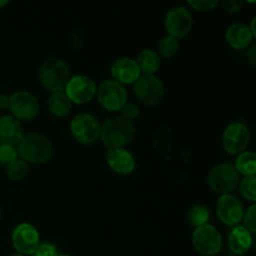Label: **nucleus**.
<instances>
[{"instance_id": "obj_10", "label": "nucleus", "mask_w": 256, "mask_h": 256, "mask_svg": "<svg viewBox=\"0 0 256 256\" xmlns=\"http://www.w3.org/2000/svg\"><path fill=\"white\" fill-rule=\"evenodd\" d=\"M222 148L232 155H239L246 152L250 142V132L242 122H232L222 132Z\"/></svg>"}, {"instance_id": "obj_35", "label": "nucleus", "mask_w": 256, "mask_h": 256, "mask_svg": "<svg viewBox=\"0 0 256 256\" xmlns=\"http://www.w3.org/2000/svg\"><path fill=\"white\" fill-rule=\"evenodd\" d=\"M8 4V2L6 0H2V2H0V8L2 6H4V5H6Z\"/></svg>"}, {"instance_id": "obj_4", "label": "nucleus", "mask_w": 256, "mask_h": 256, "mask_svg": "<svg viewBox=\"0 0 256 256\" xmlns=\"http://www.w3.org/2000/svg\"><path fill=\"white\" fill-rule=\"evenodd\" d=\"M208 182L212 192L219 194H232L240 182V174L229 162H222L212 168L208 174Z\"/></svg>"}, {"instance_id": "obj_5", "label": "nucleus", "mask_w": 256, "mask_h": 256, "mask_svg": "<svg viewBox=\"0 0 256 256\" xmlns=\"http://www.w3.org/2000/svg\"><path fill=\"white\" fill-rule=\"evenodd\" d=\"M192 245L199 254L214 256L222 249V236L219 230L212 224L195 228L192 232Z\"/></svg>"}, {"instance_id": "obj_15", "label": "nucleus", "mask_w": 256, "mask_h": 256, "mask_svg": "<svg viewBox=\"0 0 256 256\" xmlns=\"http://www.w3.org/2000/svg\"><path fill=\"white\" fill-rule=\"evenodd\" d=\"M112 75L114 78L112 80L118 82L119 84L125 85L134 84L142 76V72L138 66L136 60L129 56H124L119 58L112 62Z\"/></svg>"}, {"instance_id": "obj_11", "label": "nucleus", "mask_w": 256, "mask_h": 256, "mask_svg": "<svg viewBox=\"0 0 256 256\" xmlns=\"http://www.w3.org/2000/svg\"><path fill=\"white\" fill-rule=\"evenodd\" d=\"M12 246L18 254L25 256L32 255L40 245V234L35 226L29 222H22L12 234Z\"/></svg>"}, {"instance_id": "obj_2", "label": "nucleus", "mask_w": 256, "mask_h": 256, "mask_svg": "<svg viewBox=\"0 0 256 256\" xmlns=\"http://www.w3.org/2000/svg\"><path fill=\"white\" fill-rule=\"evenodd\" d=\"M18 158L28 164H42L52 156V144L45 135L29 132L16 145Z\"/></svg>"}, {"instance_id": "obj_20", "label": "nucleus", "mask_w": 256, "mask_h": 256, "mask_svg": "<svg viewBox=\"0 0 256 256\" xmlns=\"http://www.w3.org/2000/svg\"><path fill=\"white\" fill-rule=\"evenodd\" d=\"M136 64L142 75H155V72L159 70L162 60L160 55L155 50L144 49L138 56Z\"/></svg>"}, {"instance_id": "obj_13", "label": "nucleus", "mask_w": 256, "mask_h": 256, "mask_svg": "<svg viewBox=\"0 0 256 256\" xmlns=\"http://www.w3.org/2000/svg\"><path fill=\"white\" fill-rule=\"evenodd\" d=\"M165 29L168 35L178 40L185 38L192 29V15L185 6H175L165 16Z\"/></svg>"}, {"instance_id": "obj_9", "label": "nucleus", "mask_w": 256, "mask_h": 256, "mask_svg": "<svg viewBox=\"0 0 256 256\" xmlns=\"http://www.w3.org/2000/svg\"><path fill=\"white\" fill-rule=\"evenodd\" d=\"M9 110L18 120H32L40 110L39 100L26 90H19L9 96Z\"/></svg>"}, {"instance_id": "obj_26", "label": "nucleus", "mask_w": 256, "mask_h": 256, "mask_svg": "<svg viewBox=\"0 0 256 256\" xmlns=\"http://www.w3.org/2000/svg\"><path fill=\"white\" fill-rule=\"evenodd\" d=\"M240 192L242 196L249 202H256V178L255 176H246L239 182Z\"/></svg>"}, {"instance_id": "obj_34", "label": "nucleus", "mask_w": 256, "mask_h": 256, "mask_svg": "<svg viewBox=\"0 0 256 256\" xmlns=\"http://www.w3.org/2000/svg\"><path fill=\"white\" fill-rule=\"evenodd\" d=\"M9 109V96L5 94H0V112Z\"/></svg>"}, {"instance_id": "obj_3", "label": "nucleus", "mask_w": 256, "mask_h": 256, "mask_svg": "<svg viewBox=\"0 0 256 256\" xmlns=\"http://www.w3.org/2000/svg\"><path fill=\"white\" fill-rule=\"evenodd\" d=\"M39 79L42 86L52 94L64 92L70 79L69 65L60 58H49L40 66Z\"/></svg>"}, {"instance_id": "obj_25", "label": "nucleus", "mask_w": 256, "mask_h": 256, "mask_svg": "<svg viewBox=\"0 0 256 256\" xmlns=\"http://www.w3.org/2000/svg\"><path fill=\"white\" fill-rule=\"evenodd\" d=\"M188 218H189L190 222H192L195 228L206 225L209 224L210 219L209 209L202 206V205H194V206L189 210V212H188Z\"/></svg>"}, {"instance_id": "obj_27", "label": "nucleus", "mask_w": 256, "mask_h": 256, "mask_svg": "<svg viewBox=\"0 0 256 256\" xmlns=\"http://www.w3.org/2000/svg\"><path fill=\"white\" fill-rule=\"evenodd\" d=\"M242 222H244L242 226H244L245 229L249 230L252 234H254L256 232V205L255 204H252V206L248 208L246 212H244Z\"/></svg>"}, {"instance_id": "obj_14", "label": "nucleus", "mask_w": 256, "mask_h": 256, "mask_svg": "<svg viewBox=\"0 0 256 256\" xmlns=\"http://www.w3.org/2000/svg\"><path fill=\"white\" fill-rule=\"evenodd\" d=\"M216 214L222 224L228 226H238L242 220L244 206L242 202L232 194H225L216 202Z\"/></svg>"}, {"instance_id": "obj_30", "label": "nucleus", "mask_w": 256, "mask_h": 256, "mask_svg": "<svg viewBox=\"0 0 256 256\" xmlns=\"http://www.w3.org/2000/svg\"><path fill=\"white\" fill-rule=\"evenodd\" d=\"M188 5L198 12H208L218 5V0H189Z\"/></svg>"}, {"instance_id": "obj_8", "label": "nucleus", "mask_w": 256, "mask_h": 256, "mask_svg": "<svg viewBox=\"0 0 256 256\" xmlns=\"http://www.w3.org/2000/svg\"><path fill=\"white\" fill-rule=\"evenodd\" d=\"M98 102L109 112H119L128 102V92L124 85L112 79L104 80L96 90Z\"/></svg>"}, {"instance_id": "obj_19", "label": "nucleus", "mask_w": 256, "mask_h": 256, "mask_svg": "<svg viewBox=\"0 0 256 256\" xmlns=\"http://www.w3.org/2000/svg\"><path fill=\"white\" fill-rule=\"evenodd\" d=\"M252 234L242 225L234 226L229 234V248L234 254L242 255L252 249Z\"/></svg>"}, {"instance_id": "obj_29", "label": "nucleus", "mask_w": 256, "mask_h": 256, "mask_svg": "<svg viewBox=\"0 0 256 256\" xmlns=\"http://www.w3.org/2000/svg\"><path fill=\"white\" fill-rule=\"evenodd\" d=\"M119 112H120V116H122L126 120H130V122L135 120L140 115V109L138 108V105L134 104V102H125L124 106H122Z\"/></svg>"}, {"instance_id": "obj_28", "label": "nucleus", "mask_w": 256, "mask_h": 256, "mask_svg": "<svg viewBox=\"0 0 256 256\" xmlns=\"http://www.w3.org/2000/svg\"><path fill=\"white\" fill-rule=\"evenodd\" d=\"M18 158V152L15 146L0 144V165H9L12 160Z\"/></svg>"}, {"instance_id": "obj_1", "label": "nucleus", "mask_w": 256, "mask_h": 256, "mask_svg": "<svg viewBox=\"0 0 256 256\" xmlns=\"http://www.w3.org/2000/svg\"><path fill=\"white\" fill-rule=\"evenodd\" d=\"M136 129L134 122L120 115L108 118L100 129V139L109 150L124 149L134 140Z\"/></svg>"}, {"instance_id": "obj_21", "label": "nucleus", "mask_w": 256, "mask_h": 256, "mask_svg": "<svg viewBox=\"0 0 256 256\" xmlns=\"http://www.w3.org/2000/svg\"><path fill=\"white\" fill-rule=\"evenodd\" d=\"M49 110L54 116L58 118H65L69 115L70 110H72V102L65 94V92H52L49 98Z\"/></svg>"}, {"instance_id": "obj_33", "label": "nucleus", "mask_w": 256, "mask_h": 256, "mask_svg": "<svg viewBox=\"0 0 256 256\" xmlns=\"http://www.w3.org/2000/svg\"><path fill=\"white\" fill-rule=\"evenodd\" d=\"M249 50H248V59H249V62H252V66H255V60H256V45L254 42H252V44L249 45Z\"/></svg>"}, {"instance_id": "obj_7", "label": "nucleus", "mask_w": 256, "mask_h": 256, "mask_svg": "<svg viewBox=\"0 0 256 256\" xmlns=\"http://www.w3.org/2000/svg\"><path fill=\"white\" fill-rule=\"evenodd\" d=\"M134 92L140 102L148 106H155L164 98L165 88L156 75H142L134 82Z\"/></svg>"}, {"instance_id": "obj_12", "label": "nucleus", "mask_w": 256, "mask_h": 256, "mask_svg": "<svg viewBox=\"0 0 256 256\" xmlns=\"http://www.w3.org/2000/svg\"><path fill=\"white\" fill-rule=\"evenodd\" d=\"M64 92L70 102L82 105L89 102L95 96L96 85L94 80L90 79L86 75H75V76H70Z\"/></svg>"}, {"instance_id": "obj_22", "label": "nucleus", "mask_w": 256, "mask_h": 256, "mask_svg": "<svg viewBox=\"0 0 256 256\" xmlns=\"http://www.w3.org/2000/svg\"><path fill=\"white\" fill-rule=\"evenodd\" d=\"M235 169L239 174L246 176H255L256 174V155L252 152H242L235 160Z\"/></svg>"}, {"instance_id": "obj_36", "label": "nucleus", "mask_w": 256, "mask_h": 256, "mask_svg": "<svg viewBox=\"0 0 256 256\" xmlns=\"http://www.w3.org/2000/svg\"><path fill=\"white\" fill-rule=\"evenodd\" d=\"M12 256H25V255H22V254H18V252H16V254H14V255H12Z\"/></svg>"}, {"instance_id": "obj_18", "label": "nucleus", "mask_w": 256, "mask_h": 256, "mask_svg": "<svg viewBox=\"0 0 256 256\" xmlns=\"http://www.w3.org/2000/svg\"><path fill=\"white\" fill-rule=\"evenodd\" d=\"M254 38L249 25L242 24V22H234L228 28L225 32L226 42H229L230 46L236 50L246 49L252 42Z\"/></svg>"}, {"instance_id": "obj_6", "label": "nucleus", "mask_w": 256, "mask_h": 256, "mask_svg": "<svg viewBox=\"0 0 256 256\" xmlns=\"http://www.w3.org/2000/svg\"><path fill=\"white\" fill-rule=\"evenodd\" d=\"M100 129L96 118L88 112L76 114L70 122V132L75 140L84 145H90L100 138Z\"/></svg>"}, {"instance_id": "obj_24", "label": "nucleus", "mask_w": 256, "mask_h": 256, "mask_svg": "<svg viewBox=\"0 0 256 256\" xmlns=\"http://www.w3.org/2000/svg\"><path fill=\"white\" fill-rule=\"evenodd\" d=\"M179 40L174 36H170V35H165L162 38L159 42V52L158 54L162 55V58H166L170 59L174 55H176V52H179Z\"/></svg>"}, {"instance_id": "obj_23", "label": "nucleus", "mask_w": 256, "mask_h": 256, "mask_svg": "<svg viewBox=\"0 0 256 256\" xmlns=\"http://www.w3.org/2000/svg\"><path fill=\"white\" fill-rule=\"evenodd\" d=\"M29 174V164L20 158L6 165V175L12 182H22Z\"/></svg>"}, {"instance_id": "obj_32", "label": "nucleus", "mask_w": 256, "mask_h": 256, "mask_svg": "<svg viewBox=\"0 0 256 256\" xmlns=\"http://www.w3.org/2000/svg\"><path fill=\"white\" fill-rule=\"evenodd\" d=\"M222 6H224L225 12H230V14H235V12H239L242 9L244 2L242 0H224Z\"/></svg>"}, {"instance_id": "obj_31", "label": "nucleus", "mask_w": 256, "mask_h": 256, "mask_svg": "<svg viewBox=\"0 0 256 256\" xmlns=\"http://www.w3.org/2000/svg\"><path fill=\"white\" fill-rule=\"evenodd\" d=\"M58 249L50 242H40L38 249L32 256H58Z\"/></svg>"}, {"instance_id": "obj_37", "label": "nucleus", "mask_w": 256, "mask_h": 256, "mask_svg": "<svg viewBox=\"0 0 256 256\" xmlns=\"http://www.w3.org/2000/svg\"><path fill=\"white\" fill-rule=\"evenodd\" d=\"M58 256H70V255H65V254H62V255H58Z\"/></svg>"}, {"instance_id": "obj_17", "label": "nucleus", "mask_w": 256, "mask_h": 256, "mask_svg": "<svg viewBox=\"0 0 256 256\" xmlns=\"http://www.w3.org/2000/svg\"><path fill=\"white\" fill-rule=\"evenodd\" d=\"M22 126L18 119L12 115L0 118V144L15 146L22 138Z\"/></svg>"}, {"instance_id": "obj_38", "label": "nucleus", "mask_w": 256, "mask_h": 256, "mask_svg": "<svg viewBox=\"0 0 256 256\" xmlns=\"http://www.w3.org/2000/svg\"><path fill=\"white\" fill-rule=\"evenodd\" d=\"M0 216H2V212H0Z\"/></svg>"}, {"instance_id": "obj_16", "label": "nucleus", "mask_w": 256, "mask_h": 256, "mask_svg": "<svg viewBox=\"0 0 256 256\" xmlns=\"http://www.w3.org/2000/svg\"><path fill=\"white\" fill-rule=\"evenodd\" d=\"M106 162L110 169L119 175L132 174L136 166L134 155L125 148L124 149L108 150Z\"/></svg>"}]
</instances>
